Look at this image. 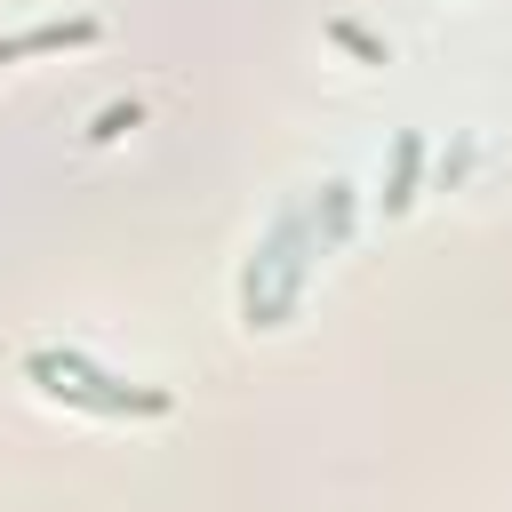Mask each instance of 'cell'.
I'll return each mask as SVG.
<instances>
[{"label": "cell", "mask_w": 512, "mask_h": 512, "mask_svg": "<svg viewBox=\"0 0 512 512\" xmlns=\"http://www.w3.org/2000/svg\"><path fill=\"white\" fill-rule=\"evenodd\" d=\"M80 40H96V16L32 24V32H8V40H0V64H16V56H56V48H80Z\"/></svg>", "instance_id": "obj_2"}, {"label": "cell", "mask_w": 512, "mask_h": 512, "mask_svg": "<svg viewBox=\"0 0 512 512\" xmlns=\"http://www.w3.org/2000/svg\"><path fill=\"white\" fill-rule=\"evenodd\" d=\"M416 176H424V136L408 128V136L392 144V184H384V216H400V208L416 200Z\"/></svg>", "instance_id": "obj_3"}, {"label": "cell", "mask_w": 512, "mask_h": 512, "mask_svg": "<svg viewBox=\"0 0 512 512\" xmlns=\"http://www.w3.org/2000/svg\"><path fill=\"white\" fill-rule=\"evenodd\" d=\"M136 120H144V104H104V112L88 120V144H112V136H128Z\"/></svg>", "instance_id": "obj_4"}, {"label": "cell", "mask_w": 512, "mask_h": 512, "mask_svg": "<svg viewBox=\"0 0 512 512\" xmlns=\"http://www.w3.org/2000/svg\"><path fill=\"white\" fill-rule=\"evenodd\" d=\"M328 32H336V48H352V56H360V64H384V40H376V32H360V24H352V16H336V24H328Z\"/></svg>", "instance_id": "obj_5"}, {"label": "cell", "mask_w": 512, "mask_h": 512, "mask_svg": "<svg viewBox=\"0 0 512 512\" xmlns=\"http://www.w3.org/2000/svg\"><path fill=\"white\" fill-rule=\"evenodd\" d=\"M24 376L48 392V400H64V408H96V416H168V392L160 384H120V376H104L88 352H24Z\"/></svg>", "instance_id": "obj_1"}]
</instances>
